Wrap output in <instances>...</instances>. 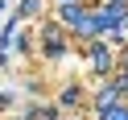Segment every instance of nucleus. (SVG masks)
<instances>
[{
	"label": "nucleus",
	"mask_w": 128,
	"mask_h": 120,
	"mask_svg": "<svg viewBox=\"0 0 128 120\" xmlns=\"http://www.w3.org/2000/svg\"><path fill=\"white\" fill-rule=\"evenodd\" d=\"M103 120H128V112H124V108H108V116H103Z\"/></svg>",
	"instance_id": "obj_1"
}]
</instances>
